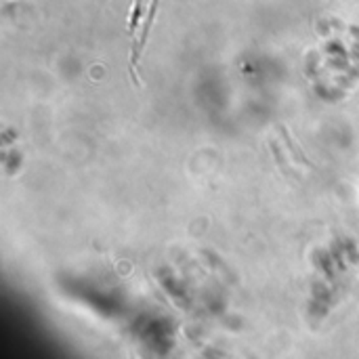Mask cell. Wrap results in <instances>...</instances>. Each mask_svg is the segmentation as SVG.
<instances>
[{
    "mask_svg": "<svg viewBox=\"0 0 359 359\" xmlns=\"http://www.w3.org/2000/svg\"><path fill=\"white\" fill-rule=\"evenodd\" d=\"M160 6V0H151L149 2V8H147V17L143 21V27H141V34L137 38H133V48H130V76L135 78V82H139L137 78V65H139V59H141V53L147 44V38H149V32H151V25H154V19H156V11Z\"/></svg>",
    "mask_w": 359,
    "mask_h": 359,
    "instance_id": "cell-1",
    "label": "cell"
}]
</instances>
